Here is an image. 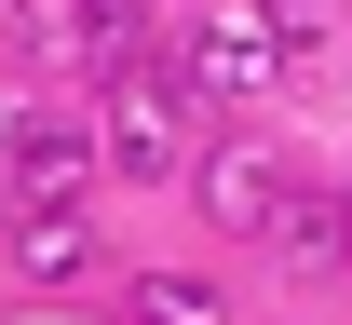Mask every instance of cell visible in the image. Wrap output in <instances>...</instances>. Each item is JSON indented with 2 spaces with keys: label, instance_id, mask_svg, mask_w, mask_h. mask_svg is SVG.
<instances>
[{
  "label": "cell",
  "instance_id": "1",
  "mask_svg": "<svg viewBox=\"0 0 352 325\" xmlns=\"http://www.w3.org/2000/svg\"><path fill=\"white\" fill-rule=\"evenodd\" d=\"M271 82H285V41H271L258 14H204L176 41V68H163L176 109H230V95H271Z\"/></svg>",
  "mask_w": 352,
  "mask_h": 325
},
{
  "label": "cell",
  "instance_id": "2",
  "mask_svg": "<svg viewBox=\"0 0 352 325\" xmlns=\"http://www.w3.org/2000/svg\"><path fill=\"white\" fill-rule=\"evenodd\" d=\"M95 163L109 177H190V122H176V95L163 82H109V136H95Z\"/></svg>",
  "mask_w": 352,
  "mask_h": 325
},
{
  "label": "cell",
  "instance_id": "3",
  "mask_svg": "<svg viewBox=\"0 0 352 325\" xmlns=\"http://www.w3.org/2000/svg\"><path fill=\"white\" fill-rule=\"evenodd\" d=\"M0 149H14V190H28V203H68V190L95 177V136L82 122H41V109H0Z\"/></svg>",
  "mask_w": 352,
  "mask_h": 325
},
{
  "label": "cell",
  "instance_id": "4",
  "mask_svg": "<svg viewBox=\"0 0 352 325\" xmlns=\"http://www.w3.org/2000/svg\"><path fill=\"white\" fill-rule=\"evenodd\" d=\"M190 203H204L217 231H271V217H285V177H271L258 149H217V163H190Z\"/></svg>",
  "mask_w": 352,
  "mask_h": 325
},
{
  "label": "cell",
  "instance_id": "5",
  "mask_svg": "<svg viewBox=\"0 0 352 325\" xmlns=\"http://www.w3.org/2000/svg\"><path fill=\"white\" fill-rule=\"evenodd\" d=\"M271 244H285L298 271H352V203H325V190H285V217H271Z\"/></svg>",
  "mask_w": 352,
  "mask_h": 325
},
{
  "label": "cell",
  "instance_id": "6",
  "mask_svg": "<svg viewBox=\"0 0 352 325\" xmlns=\"http://www.w3.org/2000/svg\"><path fill=\"white\" fill-rule=\"evenodd\" d=\"M14 271H28V284H68V271H95V231L68 217V203H28V231H14Z\"/></svg>",
  "mask_w": 352,
  "mask_h": 325
},
{
  "label": "cell",
  "instance_id": "7",
  "mask_svg": "<svg viewBox=\"0 0 352 325\" xmlns=\"http://www.w3.org/2000/svg\"><path fill=\"white\" fill-rule=\"evenodd\" d=\"M14 54H28V68H95L82 0H14Z\"/></svg>",
  "mask_w": 352,
  "mask_h": 325
},
{
  "label": "cell",
  "instance_id": "8",
  "mask_svg": "<svg viewBox=\"0 0 352 325\" xmlns=\"http://www.w3.org/2000/svg\"><path fill=\"white\" fill-rule=\"evenodd\" d=\"M135 312H149V325H230V298H217L204 271H149V284H135Z\"/></svg>",
  "mask_w": 352,
  "mask_h": 325
},
{
  "label": "cell",
  "instance_id": "9",
  "mask_svg": "<svg viewBox=\"0 0 352 325\" xmlns=\"http://www.w3.org/2000/svg\"><path fill=\"white\" fill-rule=\"evenodd\" d=\"M82 27H95V82H122L135 41H149V0H82Z\"/></svg>",
  "mask_w": 352,
  "mask_h": 325
},
{
  "label": "cell",
  "instance_id": "10",
  "mask_svg": "<svg viewBox=\"0 0 352 325\" xmlns=\"http://www.w3.org/2000/svg\"><path fill=\"white\" fill-rule=\"evenodd\" d=\"M258 27H271V41H311V27H325V0H258Z\"/></svg>",
  "mask_w": 352,
  "mask_h": 325
}]
</instances>
